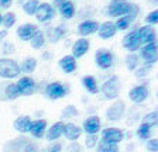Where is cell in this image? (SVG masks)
<instances>
[{"instance_id":"obj_38","label":"cell","mask_w":158,"mask_h":152,"mask_svg":"<svg viewBox=\"0 0 158 152\" xmlns=\"http://www.w3.org/2000/svg\"><path fill=\"white\" fill-rule=\"evenodd\" d=\"M78 114H79L78 109H76L75 106H72V104L66 106L65 109L62 110V117L64 118H72V117H76Z\"/></svg>"},{"instance_id":"obj_39","label":"cell","mask_w":158,"mask_h":152,"mask_svg":"<svg viewBox=\"0 0 158 152\" xmlns=\"http://www.w3.org/2000/svg\"><path fill=\"white\" fill-rule=\"evenodd\" d=\"M145 148H147L150 152H157V151H158V139H157V138H150V139H147Z\"/></svg>"},{"instance_id":"obj_23","label":"cell","mask_w":158,"mask_h":152,"mask_svg":"<svg viewBox=\"0 0 158 152\" xmlns=\"http://www.w3.org/2000/svg\"><path fill=\"white\" fill-rule=\"evenodd\" d=\"M66 34V28L64 26H56V27H51L47 30V38H48L49 42H58L59 40H62Z\"/></svg>"},{"instance_id":"obj_5","label":"cell","mask_w":158,"mask_h":152,"mask_svg":"<svg viewBox=\"0 0 158 152\" xmlns=\"http://www.w3.org/2000/svg\"><path fill=\"white\" fill-rule=\"evenodd\" d=\"M44 93H45V96L48 99L58 100L68 94V86H65V85H62V83H59V82H51L45 86Z\"/></svg>"},{"instance_id":"obj_4","label":"cell","mask_w":158,"mask_h":152,"mask_svg":"<svg viewBox=\"0 0 158 152\" xmlns=\"http://www.w3.org/2000/svg\"><path fill=\"white\" fill-rule=\"evenodd\" d=\"M118 90H120V83H118V76H112L110 79H107L105 83L102 85L100 92L103 93L105 99L113 100L118 96Z\"/></svg>"},{"instance_id":"obj_8","label":"cell","mask_w":158,"mask_h":152,"mask_svg":"<svg viewBox=\"0 0 158 152\" xmlns=\"http://www.w3.org/2000/svg\"><path fill=\"white\" fill-rule=\"evenodd\" d=\"M16 86H17V90H19L20 96H30V94H33V93L37 90L35 82H34V79L30 78V76H23V78H20L19 82L16 83Z\"/></svg>"},{"instance_id":"obj_1","label":"cell","mask_w":158,"mask_h":152,"mask_svg":"<svg viewBox=\"0 0 158 152\" xmlns=\"http://www.w3.org/2000/svg\"><path fill=\"white\" fill-rule=\"evenodd\" d=\"M138 9L137 4L130 3L127 0H112L110 4L106 9V14L109 17H123L127 14H133V16H138Z\"/></svg>"},{"instance_id":"obj_41","label":"cell","mask_w":158,"mask_h":152,"mask_svg":"<svg viewBox=\"0 0 158 152\" xmlns=\"http://www.w3.org/2000/svg\"><path fill=\"white\" fill-rule=\"evenodd\" d=\"M147 23L148 26H154V24L158 23V10L150 11V14L147 16Z\"/></svg>"},{"instance_id":"obj_31","label":"cell","mask_w":158,"mask_h":152,"mask_svg":"<svg viewBox=\"0 0 158 152\" xmlns=\"http://www.w3.org/2000/svg\"><path fill=\"white\" fill-rule=\"evenodd\" d=\"M30 44H31V46H33L34 50H40V48H43V45L45 44V35H44L43 31H37L35 34H34V37L30 40Z\"/></svg>"},{"instance_id":"obj_28","label":"cell","mask_w":158,"mask_h":152,"mask_svg":"<svg viewBox=\"0 0 158 152\" xmlns=\"http://www.w3.org/2000/svg\"><path fill=\"white\" fill-rule=\"evenodd\" d=\"M58 9H59L61 16H62L64 18H72V17L75 16V6H73V3L69 2V0L62 4H59Z\"/></svg>"},{"instance_id":"obj_10","label":"cell","mask_w":158,"mask_h":152,"mask_svg":"<svg viewBox=\"0 0 158 152\" xmlns=\"http://www.w3.org/2000/svg\"><path fill=\"white\" fill-rule=\"evenodd\" d=\"M148 96H150V90H148L147 85H138V86L130 89V92H128V99L137 104L147 100Z\"/></svg>"},{"instance_id":"obj_29","label":"cell","mask_w":158,"mask_h":152,"mask_svg":"<svg viewBox=\"0 0 158 152\" xmlns=\"http://www.w3.org/2000/svg\"><path fill=\"white\" fill-rule=\"evenodd\" d=\"M135 17H137V16H133V14H127V16L118 17L117 21L114 23L116 28H117V30H122V31L123 30H127L128 27H130V24L135 20Z\"/></svg>"},{"instance_id":"obj_48","label":"cell","mask_w":158,"mask_h":152,"mask_svg":"<svg viewBox=\"0 0 158 152\" xmlns=\"http://www.w3.org/2000/svg\"><path fill=\"white\" fill-rule=\"evenodd\" d=\"M65 2H68V0H54V6H56V7H58L59 4L65 3ZM54 6H52V7H54Z\"/></svg>"},{"instance_id":"obj_27","label":"cell","mask_w":158,"mask_h":152,"mask_svg":"<svg viewBox=\"0 0 158 152\" xmlns=\"http://www.w3.org/2000/svg\"><path fill=\"white\" fill-rule=\"evenodd\" d=\"M82 85H83V87H85L89 93H92V94H95V93L99 92L96 78H95V76H92V75L83 76V78H82Z\"/></svg>"},{"instance_id":"obj_21","label":"cell","mask_w":158,"mask_h":152,"mask_svg":"<svg viewBox=\"0 0 158 152\" xmlns=\"http://www.w3.org/2000/svg\"><path fill=\"white\" fill-rule=\"evenodd\" d=\"M89 46H90V44H89V41L86 40V38H79V40H76L72 45V56L75 59L82 58L89 51Z\"/></svg>"},{"instance_id":"obj_46","label":"cell","mask_w":158,"mask_h":152,"mask_svg":"<svg viewBox=\"0 0 158 152\" xmlns=\"http://www.w3.org/2000/svg\"><path fill=\"white\" fill-rule=\"evenodd\" d=\"M11 6V0H0V7L3 9H9Z\"/></svg>"},{"instance_id":"obj_34","label":"cell","mask_w":158,"mask_h":152,"mask_svg":"<svg viewBox=\"0 0 158 152\" xmlns=\"http://www.w3.org/2000/svg\"><path fill=\"white\" fill-rule=\"evenodd\" d=\"M138 63H140V58H138L137 54H133L130 52L127 56H126V66H127V69L128 70H135L137 69V66Z\"/></svg>"},{"instance_id":"obj_47","label":"cell","mask_w":158,"mask_h":152,"mask_svg":"<svg viewBox=\"0 0 158 152\" xmlns=\"http://www.w3.org/2000/svg\"><path fill=\"white\" fill-rule=\"evenodd\" d=\"M7 35V30H3V31H0V42H2V40H4Z\"/></svg>"},{"instance_id":"obj_43","label":"cell","mask_w":158,"mask_h":152,"mask_svg":"<svg viewBox=\"0 0 158 152\" xmlns=\"http://www.w3.org/2000/svg\"><path fill=\"white\" fill-rule=\"evenodd\" d=\"M96 144H98V137L96 135H88L86 137V146H88L89 149L93 148V146H96Z\"/></svg>"},{"instance_id":"obj_13","label":"cell","mask_w":158,"mask_h":152,"mask_svg":"<svg viewBox=\"0 0 158 152\" xmlns=\"http://www.w3.org/2000/svg\"><path fill=\"white\" fill-rule=\"evenodd\" d=\"M102 128V122L98 116H90L83 121L82 131H85L88 135H96Z\"/></svg>"},{"instance_id":"obj_6","label":"cell","mask_w":158,"mask_h":152,"mask_svg":"<svg viewBox=\"0 0 158 152\" xmlns=\"http://www.w3.org/2000/svg\"><path fill=\"white\" fill-rule=\"evenodd\" d=\"M157 55H158V48H157V41L147 45H143L140 48V55L138 58H141L147 65H152L157 62Z\"/></svg>"},{"instance_id":"obj_25","label":"cell","mask_w":158,"mask_h":152,"mask_svg":"<svg viewBox=\"0 0 158 152\" xmlns=\"http://www.w3.org/2000/svg\"><path fill=\"white\" fill-rule=\"evenodd\" d=\"M31 117L30 116H19L13 122V127L16 131L21 132V134H26L30 131V126H31Z\"/></svg>"},{"instance_id":"obj_15","label":"cell","mask_w":158,"mask_h":152,"mask_svg":"<svg viewBox=\"0 0 158 152\" xmlns=\"http://www.w3.org/2000/svg\"><path fill=\"white\" fill-rule=\"evenodd\" d=\"M19 96L20 94L16 83H2L0 85V100H14Z\"/></svg>"},{"instance_id":"obj_22","label":"cell","mask_w":158,"mask_h":152,"mask_svg":"<svg viewBox=\"0 0 158 152\" xmlns=\"http://www.w3.org/2000/svg\"><path fill=\"white\" fill-rule=\"evenodd\" d=\"M99 28V23L95 20H85L78 26V33L82 37L90 35V34H95Z\"/></svg>"},{"instance_id":"obj_7","label":"cell","mask_w":158,"mask_h":152,"mask_svg":"<svg viewBox=\"0 0 158 152\" xmlns=\"http://www.w3.org/2000/svg\"><path fill=\"white\" fill-rule=\"evenodd\" d=\"M95 62L100 69H109L114 63V55L107 50H98L95 54Z\"/></svg>"},{"instance_id":"obj_33","label":"cell","mask_w":158,"mask_h":152,"mask_svg":"<svg viewBox=\"0 0 158 152\" xmlns=\"http://www.w3.org/2000/svg\"><path fill=\"white\" fill-rule=\"evenodd\" d=\"M40 6L38 0H27L26 3L23 4V10L27 16H35V11Z\"/></svg>"},{"instance_id":"obj_19","label":"cell","mask_w":158,"mask_h":152,"mask_svg":"<svg viewBox=\"0 0 158 152\" xmlns=\"http://www.w3.org/2000/svg\"><path fill=\"white\" fill-rule=\"evenodd\" d=\"M47 131V120L44 118H38L31 121V126H30V134L34 137V138H43L45 135Z\"/></svg>"},{"instance_id":"obj_49","label":"cell","mask_w":158,"mask_h":152,"mask_svg":"<svg viewBox=\"0 0 158 152\" xmlns=\"http://www.w3.org/2000/svg\"><path fill=\"white\" fill-rule=\"evenodd\" d=\"M44 59H45V61L49 59V52H45V54H44Z\"/></svg>"},{"instance_id":"obj_11","label":"cell","mask_w":158,"mask_h":152,"mask_svg":"<svg viewBox=\"0 0 158 152\" xmlns=\"http://www.w3.org/2000/svg\"><path fill=\"white\" fill-rule=\"evenodd\" d=\"M102 139L110 144H118L124 139V131L120 128H114V127H109L102 131Z\"/></svg>"},{"instance_id":"obj_12","label":"cell","mask_w":158,"mask_h":152,"mask_svg":"<svg viewBox=\"0 0 158 152\" xmlns=\"http://www.w3.org/2000/svg\"><path fill=\"white\" fill-rule=\"evenodd\" d=\"M54 16H55V11L49 3H41L35 11V17L40 23H47V21L52 20Z\"/></svg>"},{"instance_id":"obj_26","label":"cell","mask_w":158,"mask_h":152,"mask_svg":"<svg viewBox=\"0 0 158 152\" xmlns=\"http://www.w3.org/2000/svg\"><path fill=\"white\" fill-rule=\"evenodd\" d=\"M59 68L65 73H72L76 69V59L72 55H65L59 59Z\"/></svg>"},{"instance_id":"obj_18","label":"cell","mask_w":158,"mask_h":152,"mask_svg":"<svg viewBox=\"0 0 158 152\" xmlns=\"http://www.w3.org/2000/svg\"><path fill=\"white\" fill-rule=\"evenodd\" d=\"M98 35L102 38V40H110V38H113V37L116 35V33H117V28H116L114 23H112V21H106V23H102L100 26H99L98 28Z\"/></svg>"},{"instance_id":"obj_44","label":"cell","mask_w":158,"mask_h":152,"mask_svg":"<svg viewBox=\"0 0 158 152\" xmlns=\"http://www.w3.org/2000/svg\"><path fill=\"white\" fill-rule=\"evenodd\" d=\"M47 152H62V145L59 142H54V144H51L48 146Z\"/></svg>"},{"instance_id":"obj_20","label":"cell","mask_w":158,"mask_h":152,"mask_svg":"<svg viewBox=\"0 0 158 152\" xmlns=\"http://www.w3.org/2000/svg\"><path fill=\"white\" fill-rule=\"evenodd\" d=\"M37 31H38V27L35 24H23L17 28V35L21 41H30Z\"/></svg>"},{"instance_id":"obj_40","label":"cell","mask_w":158,"mask_h":152,"mask_svg":"<svg viewBox=\"0 0 158 152\" xmlns=\"http://www.w3.org/2000/svg\"><path fill=\"white\" fill-rule=\"evenodd\" d=\"M66 152H83V148L81 144H78L76 141H72L66 146Z\"/></svg>"},{"instance_id":"obj_2","label":"cell","mask_w":158,"mask_h":152,"mask_svg":"<svg viewBox=\"0 0 158 152\" xmlns=\"http://www.w3.org/2000/svg\"><path fill=\"white\" fill-rule=\"evenodd\" d=\"M3 152H40L38 145L27 137H17L4 144Z\"/></svg>"},{"instance_id":"obj_36","label":"cell","mask_w":158,"mask_h":152,"mask_svg":"<svg viewBox=\"0 0 158 152\" xmlns=\"http://www.w3.org/2000/svg\"><path fill=\"white\" fill-rule=\"evenodd\" d=\"M14 23H16V16H14V13L7 11L4 16H2V24L4 26V30L11 28V27L14 26Z\"/></svg>"},{"instance_id":"obj_30","label":"cell","mask_w":158,"mask_h":152,"mask_svg":"<svg viewBox=\"0 0 158 152\" xmlns=\"http://www.w3.org/2000/svg\"><path fill=\"white\" fill-rule=\"evenodd\" d=\"M37 68V59L35 58H26V59L21 62L20 65V72H24V73H33Z\"/></svg>"},{"instance_id":"obj_35","label":"cell","mask_w":158,"mask_h":152,"mask_svg":"<svg viewBox=\"0 0 158 152\" xmlns=\"http://www.w3.org/2000/svg\"><path fill=\"white\" fill-rule=\"evenodd\" d=\"M151 127L147 126V124H144V122H141L140 124V127L137 128V137L140 139H143V141H147V139H150V137H151Z\"/></svg>"},{"instance_id":"obj_9","label":"cell","mask_w":158,"mask_h":152,"mask_svg":"<svg viewBox=\"0 0 158 152\" xmlns=\"http://www.w3.org/2000/svg\"><path fill=\"white\" fill-rule=\"evenodd\" d=\"M126 113V104L124 102L118 100V102L113 103L112 106L106 110V118L110 120V121H118L124 117Z\"/></svg>"},{"instance_id":"obj_16","label":"cell","mask_w":158,"mask_h":152,"mask_svg":"<svg viewBox=\"0 0 158 152\" xmlns=\"http://www.w3.org/2000/svg\"><path fill=\"white\" fill-rule=\"evenodd\" d=\"M137 35L141 45H147L155 41V31L151 26H143L137 30Z\"/></svg>"},{"instance_id":"obj_50","label":"cell","mask_w":158,"mask_h":152,"mask_svg":"<svg viewBox=\"0 0 158 152\" xmlns=\"http://www.w3.org/2000/svg\"><path fill=\"white\" fill-rule=\"evenodd\" d=\"M0 24H2V14H0Z\"/></svg>"},{"instance_id":"obj_32","label":"cell","mask_w":158,"mask_h":152,"mask_svg":"<svg viewBox=\"0 0 158 152\" xmlns=\"http://www.w3.org/2000/svg\"><path fill=\"white\" fill-rule=\"evenodd\" d=\"M98 146V152H118V145L117 144H110V142H106L103 139L96 144Z\"/></svg>"},{"instance_id":"obj_37","label":"cell","mask_w":158,"mask_h":152,"mask_svg":"<svg viewBox=\"0 0 158 152\" xmlns=\"http://www.w3.org/2000/svg\"><path fill=\"white\" fill-rule=\"evenodd\" d=\"M143 122H144V124H147V126H150L151 128L157 127V124H158V113L157 111L148 113L147 116H144V118H143Z\"/></svg>"},{"instance_id":"obj_17","label":"cell","mask_w":158,"mask_h":152,"mask_svg":"<svg viewBox=\"0 0 158 152\" xmlns=\"http://www.w3.org/2000/svg\"><path fill=\"white\" fill-rule=\"evenodd\" d=\"M62 135L69 141H78V138L82 135V128L73 122H64Z\"/></svg>"},{"instance_id":"obj_51","label":"cell","mask_w":158,"mask_h":152,"mask_svg":"<svg viewBox=\"0 0 158 152\" xmlns=\"http://www.w3.org/2000/svg\"><path fill=\"white\" fill-rule=\"evenodd\" d=\"M21 2H23V0H19V3H21Z\"/></svg>"},{"instance_id":"obj_45","label":"cell","mask_w":158,"mask_h":152,"mask_svg":"<svg viewBox=\"0 0 158 152\" xmlns=\"http://www.w3.org/2000/svg\"><path fill=\"white\" fill-rule=\"evenodd\" d=\"M14 52V45L11 42H6L3 46V54H13Z\"/></svg>"},{"instance_id":"obj_3","label":"cell","mask_w":158,"mask_h":152,"mask_svg":"<svg viewBox=\"0 0 158 152\" xmlns=\"http://www.w3.org/2000/svg\"><path fill=\"white\" fill-rule=\"evenodd\" d=\"M20 75V65L14 59L2 58L0 59V78L3 79H13Z\"/></svg>"},{"instance_id":"obj_14","label":"cell","mask_w":158,"mask_h":152,"mask_svg":"<svg viewBox=\"0 0 158 152\" xmlns=\"http://www.w3.org/2000/svg\"><path fill=\"white\" fill-rule=\"evenodd\" d=\"M123 46L133 54L141 48V44H140V40H138L137 35V30H133L131 33L126 34L124 38H123Z\"/></svg>"},{"instance_id":"obj_24","label":"cell","mask_w":158,"mask_h":152,"mask_svg":"<svg viewBox=\"0 0 158 152\" xmlns=\"http://www.w3.org/2000/svg\"><path fill=\"white\" fill-rule=\"evenodd\" d=\"M62 127H64V122H62V121L54 122L52 126H51V127H49V128L45 131V138H47V141L54 142V141H56L59 137H62Z\"/></svg>"},{"instance_id":"obj_42","label":"cell","mask_w":158,"mask_h":152,"mask_svg":"<svg viewBox=\"0 0 158 152\" xmlns=\"http://www.w3.org/2000/svg\"><path fill=\"white\" fill-rule=\"evenodd\" d=\"M151 66L152 65H147V63H145V66H143V68H140L138 70H135V75H137V78H141V76L148 75V72L151 70Z\"/></svg>"}]
</instances>
